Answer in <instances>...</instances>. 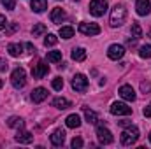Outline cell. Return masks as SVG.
<instances>
[{
  "label": "cell",
  "instance_id": "obj_28",
  "mask_svg": "<svg viewBox=\"0 0 151 149\" xmlns=\"http://www.w3.org/2000/svg\"><path fill=\"white\" fill-rule=\"evenodd\" d=\"M130 32H132V35H134L135 39H141V37H142V28H141V25H139V23H134Z\"/></svg>",
  "mask_w": 151,
  "mask_h": 149
},
{
  "label": "cell",
  "instance_id": "obj_36",
  "mask_svg": "<svg viewBox=\"0 0 151 149\" xmlns=\"http://www.w3.org/2000/svg\"><path fill=\"white\" fill-rule=\"evenodd\" d=\"M25 47L28 49V53H30V54H34V53H35V47H34V44H30V42H27V44H25Z\"/></svg>",
  "mask_w": 151,
  "mask_h": 149
},
{
  "label": "cell",
  "instance_id": "obj_2",
  "mask_svg": "<svg viewBox=\"0 0 151 149\" xmlns=\"http://www.w3.org/2000/svg\"><path fill=\"white\" fill-rule=\"evenodd\" d=\"M127 19V9L121 4H116L114 9L111 11V27H121Z\"/></svg>",
  "mask_w": 151,
  "mask_h": 149
},
{
  "label": "cell",
  "instance_id": "obj_19",
  "mask_svg": "<svg viewBox=\"0 0 151 149\" xmlns=\"http://www.w3.org/2000/svg\"><path fill=\"white\" fill-rule=\"evenodd\" d=\"M65 125H67L69 128H79V126H81V117H79L77 114H70V116H67Z\"/></svg>",
  "mask_w": 151,
  "mask_h": 149
},
{
  "label": "cell",
  "instance_id": "obj_39",
  "mask_svg": "<svg viewBox=\"0 0 151 149\" xmlns=\"http://www.w3.org/2000/svg\"><path fill=\"white\" fill-rule=\"evenodd\" d=\"M14 30H18V25H16V23H12V25L9 27V30H7V34H12Z\"/></svg>",
  "mask_w": 151,
  "mask_h": 149
},
{
  "label": "cell",
  "instance_id": "obj_3",
  "mask_svg": "<svg viewBox=\"0 0 151 149\" xmlns=\"http://www.w3.org/2000/svg\"><path fill=\"white\" fill-rule=\"evenodd\" d=\"M11 82H12V86H14L16 90L23 88V86L27 84V72H25V69H21V67L14 69L12 74H11Z\"/></svg>",
  "mask_w": 151,
  "mask_h": 149
},
{
  "label": "cell",
  "instance_id": "obj_16",
  "mask_svg": "<svg viewBox=\"0 0 151 149\" xmlns=\"http://www.w3.org/2000/svg\"><path fill=\"white\" fill-rule=\"evenodd\" d=\"M63 19H65V11L62 7H55L51 11V21L53 23H62Z\"/></svg>",
  "mask_w": 151,
  "mask_h": 149
},
{
  "label": "cell",
  "instance_id": "obj_24",
  "mask_svg": "<svg viewBox=\"0 0 151 149\" xmlns=\"http://www.w3.org/2000/svg\"><path fill=\"white\" fill-rule=\"evenodd\" d=\"M47 62H51V63L62 62V51H49L47 53Z\"/></svg>",
  "mask_w": 151,
  "mask_h": 149
},
{
  "label": "cell",
  "instance_id": "obj_23",
  "mask_svg": "<svg viewBox=\"0 0 151 149\" xmlns=\"http://www.w3.org/2000/svg\"><path fill=\"white\" fill-rule=\"evenodd\" d=\"M7 125H9L11 128H23V126H25V123H23V119H21V117H16V116H12V117H9V121H7Z\"/></svg>",
  "mask_w": 151,
  "mask_h": 149
},
{
  "label": "cell",
  "instance_id": "obj_17",
  "mask_svg": "<svg viewBox=\"0 0 151 149\" xmlns=\"http://www.w3.org/2000/svg\"><path fill=\"white\" fill-rule=\"evenodd\" d=\"M53 107H56V109H69L70 107V102L67 100V98H63V97H56V98H53Z\"/></svg>",
  "mask_w": 151,
  "mask_h": 149
},
{
  "label": "cell",
  "instance_id": "obj_26",
  "mask_svg": "<svg viewBox=\"0 0 151 149\" xmlns=\"http://www.w3.org/2000/svg\"><path fill=\"white\" fill-rule=\"evenodd\" d=\"M42 34H46V25H42V23H37V25L32 28V35H34V37H40Z\"/></svg>",
  "mask_w": 151,
  "mask_h": 149
},
{
  "label": "cell",
  "instance_id": "obj_20",
  "mask_svg": "<svg viewBox=\"0 0 151 149\" xmlns=\"http://www.w3.org/2000/svg\"><path fill=\"white\" fill-rule=\"evenodd\" d=\"M30 5H32L34 12H44L47 7V0H32Z\"/></svg>",
  "mask_w": 151,
  "mask_h": 149
},
{
  "label": "cell",
  "instance_id": "obj_40",
  "mask_svg": "<svg viewBox=\"0 0 151 149\" xmlns=\"http://www.w3.org/2000/svg\"><path fill=\"white\" fill-rule=\"evenodd\" d=\"M118 123H119L121 126H128V125H130V121H127V119H125V121H118Z\"/></svg>",
  "mask_w": 151,
  "mask_h": 149
},
{
  "label": "cell",
  "instance_id": "obj_42",
  "mask_svg": "<svg viewBox=\"0 0 151 149\" xmlns=\"http://www.w3.org/2000/svg\"><path fill=\"white\" fill-rule=\"evenodd\" d=\"M150 142H151V133H150Z\"/></svg>",
  "mask_w": 151,
  "mask_h": 149
},
{
  "label": "cell",
  "instance_id": "obj_6",
  "mask_svg": "<svg viewBox=\"0 0 151 149\" xmlns=\"http://www.w3.org/2000/svg\"><path fill=\"white\" fill-rule=\"evenodd\" d=\"M111 114H114V116H130L132 114V107H128L123 102H114L111 105Z\"/></svg>",
  "mask_w": 151,
  "mask_h": 149
},
{
  "label": "cell",
  "instance_id": "obj_8",
  "mask_svg": "<svg viewBox=\"0 0 151 149\" xmlns=\"http://www.w3.org/2000/svg\"><path fill=\"white\" fill-rule=\"evenodd\" d=\"M79 32L83 35H99L100 34V27L97 23H81L79 25Z\"/></svg>",
  "mask_w": 151,
  "mask_h": 149
},
{
  "label": "cell",
  "instance_id": "obj_11",
  "mask_svg": "<svg viewBox=\"0 0 151 149\" xmlns=\"http://www.w3.org/2000/svg\"><path fill=\"white\" fill-rule=\"evenodd\" d=\"M123 54H125V47L119 46V44H113L107 49V56L111 60H119V58H123Z\"/></svg>",
  "mask_w": 151,
  "mask_h": 149
},
{
  "label": "cell",
  "instance_id": "obj_41",
  "mask_svg": "<svg viewBox=\"0 0 151 149\" xmlns=\"http://www.w3.org/2000/svg\"><path fill=\"white\" fill-rule=\"evenodd\" d=\"M150 37H151V28H150Z\"/></svg>",
  "mask_w": 151,
  "mask_h": 149
},
{
  "label": "cell",
  "instance_id": "obj_29",
  "mask_svg": "<svg viewBox=\"0 0 151 149\" xmlns=\"http://www.w3.org/2000/svg\"><path fill=\"white\" fill-rule=\"evenodd\" d=\"M58 42V37L56 35H53V34H47V37L44 39V46L47 47V46H55Z\"/></svg>",
  "mask_w": 151,
  "mask_h": 149
},
{
  "label": "cell",
  "instance_id": "obj_30",
  "mask_svg": "<svg viewBox=\"0 0 151 149\" xmlns=\"http://www.w3.org/2000/svg\"><path fill=\"white\" fill-rule=\"evenodd\" d=\"M53 88H55L56 91H60V90L63 88V79H62V77H55V79H53Z\"/></svg>",
  "mask_w": 151,
  "mask_h": 149
},
{
  "label": "cell",
  "instance_id": "obj_27",
  "mask_svg": "<svg viewBox=\"0 0 151 149\" xmlns=\"http://www.w3.org/2000/svg\"><path fill=\"white\" fill-rule=\"evenodd\" d=\"M139 56L141 58H151V46L150 44H146V46H142L139 49Z\"/></svg>",
  "mask_w": 151,
  "mask_h": 149
},
{
  "label": "cell",
  "instance_id": "obj_12",
  "mask_svg": "<svg viewBox=\"0 0 151 149\" xmlns=\"http://www.w3.org/2000/svg\"><path fill=\"white\" fill-rule=\"evenodd\" d=\"M135 9L139 16H148L151 12V2L150 0H137L135 2Z\"/></svg>",
  "mask_w": 151,
  "mask_h": 149
},
{
  "label": "cell",
  "instance_id": "obj_4",
  "mask_svg": "<svg viewBox=\"0 0 151 149\" xmlns=\"http://www.w3.org/2000/svg\"><path fill=\"white\" fill-rule=\"evenodd\" d=\"M106 11H107V2H106V0H91V2H90V12H91L95 18L104 16Z\"/></svg>",
  "mask_w": 151,
  "mask_h": 149
},
{
  "label": "cell",
  "instance_id": "obj_32",
  "mask_svg": "<svg viewBox=\"0 0 151 149\" xmlns=\"http://www.w3.org/2000/svg\"><path fill=\"white\" fill-rule=\"evenodd\" d=\"M70 146H72L74 149L83 148V139H81V137H74V139H72V142H70Z\"/></svg>",
  "mask_w": 151,
  "mask_h": 149
},
{
  "label": "cell",
  "instance_id": "obj_38",
  "mask_svg": "<svg viewBox=\"0 0 151 149\" xmlns=\"http://www.w3.org/2000/svg\"><path fill=\"white\" fill-rule=\"evenodd\" d=\"M142 114H144L146 117H151V104L148 105V107H144V111H142Z\"/></svg>",
  "mask_w": 151,
  "mask_h": 149
},
{
  "label": "cell",
  "instance_id": "obj_1",
  "mask_svg": "<svg viewBox=\"0 0 151 149\" xmlns=\"http://www.w3.org/2000/svg\"><path fill=\"white\" fill-rule=\"evenodd\" d=\"M139 139V128L128 125L123 132H121V144L123 146H134Z\"/></svg>",
  "mask_w": 151,
  "mask_h": 149
},
{
  "label": "cell",
  "instance_id": "obj_14",
  "mask_svg": "<svg viewBox=\"0 0 151 149\" xmlns=\"http://www.w3.org/2000/svg\"><path fill=\"white\" fill-rule=\"evenodd\" d=\"M47 98V90L46 88H35L34 91H32V100H34V104H40V102H44Z\"/></svg>",
  "mask_w": 151,
  "mask_h": 149
},
{
  "label": "cell",
  "instance_id": "obj_9",
  "mask_svg": "<svg viewBox=\"0 0 151 149\" xmlns=\"http://www.w3.org/2000/svg\"><path fill=\"white\" fill-rule=\"evenodd\" d=\"M47 72H49V67H47L46 62H42V60H39L37 63L32 67V75H34L35 79H42Z\"/></svg>",
  "mask_w": 151,
  "mask_h": 149
},
{
  "label": "cell",
  "instance_id": "obj_35",
  "mask_svg": "<svg viewBox=\"0 0 151 149\" xmlns=\"http://www.w3.org/2000/svg\"><path fill=\"white\" fill-rule=\"evenodd\" d=\"M5 27H7V19H5L4 14H0V30H4Z\"/></svg>",
  "mask_w": 151,
  "mask_h": 149
},
{
  "label": "cell",
  "instance_id": "obj_31",
  "mask_svg": "<svg viewBox=\"0 0 151 149\" xmlns=\"http://www.w3.org/2000/svg\"><path fill=\"white\" fill-rule=\"evenodd\" d=\"M2 5H4L5 9H9V11H12V9L16 7V0H2Z\"/></svg>",
  "mask_w": 151,
  "mask_h": 149
},
{
  "label": "cell",
  "instance_id": "obj_18",
  "mask_svg": "<svg viewBox=\"0 0 151 149\" xmlns=\"http://www.w3.org/2000/svg\"><path fill=\"white\" fill-rule=\"evenodd\" d=\"M7 51H9V54H11V56L18 58V56L23 53V44H16V42H12V44H9V46H7Z\"/></svg>",
  "mask_w": 151,
  "mask_h": 149
},
{
  "label": "cell",
  "instance_id": "obj_22",
  "mask_svg": "<svg viewBox=\"0 0 151 149\" xmlns=\"http://www.w3.org/2000/svg\"><path fill=\"white\" fill-rule=\"evenodd\" d=\"M72 60L74 62H84L86 60V51L83 47H74L72 49Z\"/></svg>",
  "mask_w": 151,
  "mask_h": 149
},
{
  "label": "cell",
  "instance_id": "obj_21",
  "mask_svg": "<svg viewBox=\"0 0 151 149\" xmlns=\"http://www.w3.org/2000/svg\"><path fill=\"white\" fill-rule=\"evenodd\" d=\"M83 111H84V117H86L88 123L95 125V123L99 121V114H97L95 111H91V109H88V107H83Z\"/></svg>",
  "mask_w": 151,
  "mask_h": 149
},
{
  "label": "cell",
  "instance_id": "obj_33",
  "mask_svg": "<svg viewBox=\"0 0 151 149\" xmlns=\"http://www.w3.org/2000/svg\"><path fill=\"white\" fill-rule=\"evenodd\" d=\"M141 91H142V93H150L151 91V82H141Z\"/></svg>",
  "mask_w": 151,
  "mask_h": 149
},
{
  "label": "cell",
  "instance_id": "obj_13",
  "mask_svg": "<svg viewBox=\"0 0 151 149\" xmlns=\"http://www.w3.org/2000/svg\"><path fill=\"white\" fill-rule=\"evenodd\" d=\"M49 139H51V144H53V146L60 148V146H63V142H65V132H63V130H55Z\"/></svg>",
  "mask_w": 151,
  "mask_h": 149
},
{
  "label": "cell",
  "instance_id": "obj_15",
  "mask_svg": "<svg viewBox=\"0 0 151 149\" xmlns=\"http://www.w3.org/2000/svg\"><path fill=\"white\" fill-rule=\"evenodd\" d=\"M16 140L19 142V144H30L32 140H34V135L30 133V132H27V130H18V135H16Z\"/></svg>",
  "mask_w": 151,
  "mask_h": 149
},
{
  "label": "cell",
  "instance_id": "obj_25",
  "mask_svg": "<svg viewBox=\"0 0 151 149\" xmlns=\"http://www.w3.org/2000/svg\"><path fill=\"white\" fill-rule=\"evenodd\" d=\"M60 37L62 39H72L74 37V28L72 27H62L60 28Z\"/></svg>",
  "mask_w": 151,
  "mask_h": 149
},
{
  "label": "cell",
  "instance_id": "obj_34",
  "mask_svg": "<svg viewBox=\"0 0 151 149\" xmlns=\"http://www.w3.org/2000/svg\"><path fill=\"white\" fill-rule=\"evenodd\" d=\"M7 69H9V63H7V60L0 58V72H5Z\"/></svg>",
  "mask_w": 151,
  "mask_h": 149
},
{
  "label": "cell",
  "instance_id": "obj_5",
  "mask_svg": "<svg viewBox=\"0 0 151 149\" xmlns=\"http://www.w3.org/2000/svg\"><path fill=\"white\" fill-rule=\"evenodd\" d=\"M97 139H99V142H100V144H104V146L113 144V140H114L113 133H111L106 126H102V125H99V126H97Z\"/></svg>",
  "mask_w": 151,
  "mask_h": 149
},
{
  "label": "cell",
  "instance_id": "obj_37",
  "mask_svg": "<svg viewBox=\"0 0 151 149\" xmlns=\"http://www.w3.org/2000/svg\"><path fill=\"white\" fill-rule=\"evenodd\" d=\"M135 44H137V39H135V37L127 40V46H128V47H135Z\"/></svg>",
  "mask_w": 151,
  "mask_h": 149
},
{
  "label": "cell",
  "instance_id": "obj_10",
  "mask_svg": "<svg viewBox=\"0 0 151 149\" xmlns=\"http://www.w3.org/2000/svg\"><path fill=\"white\" fill-rule=\"evenodd\" d=\"M118 93H119V97H121L123 100H127V102H134V100H135V91H134V88H132L130 84H123V86L118 90Z\"/></svg>",
  "mask_w": 151,
  "mask_h": 149
},
{
  "label": "cell",
  "instance_id": "obj_7",
  "mask_svg": "<svg viewBox=\"0 0 151 149\" xmlns=\"http://www.w3.org/2000/svg\"><path fill=\"white\" fill-rule=\"evenodd\" d=\"M72 88H74L76 91H79V93L86 91V88H88V79H86V75L76 74L74 77H72Z\"/></svg>",
  "mask_w": 151,
  "mask_h": 149
}]
</instances>
